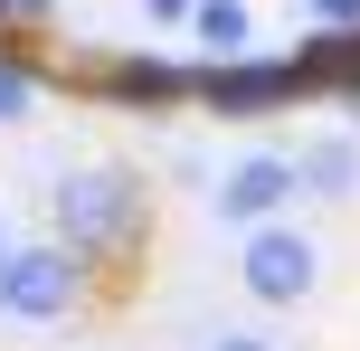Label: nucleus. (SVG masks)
Segmentation results:
<instances>
[{
  "instance_id": "obj_14",
  "label": "nucleus",
  "mask_w": 360,
  "mask_h": 351,
  "mask_svg": "<svg viewBox=\"0 0 360 351\" xmlns=\"http://www.w3.org/2000/svg\"><path fill=\"white\" fill-rule=\"evenodd\" d=\"M10 247H19V238H10V219H0V257H10Z\"/></svg>"
},
{
  "instance_id": "obj_5",
  "label": "nucleus",
  "mask_w": 360,
  "mask_h": 351,
  "mask_svg": "<svg viewBox=\"0 0 360 351\" xmlns=\"http://www.w3.org/2000/svg\"><path fill=\"white\" fill-rule=\"evenodd\" d=\"M294 200V152H237L228 171H218V228H256V219H285Z\"/></svg>"
},
{
  "instance_id": "obj_13",
  "label": "nucleus",
  "mask_w": 360,
  "mask_h": 351,
  "mask_svg": "<svg viewBox=\"0 0 360 351\" xmlns=\"http://www.w3.org/2000/svg\"><path fill=\"white\" fill-rule=\"evenodd\" d=\"M209 351H275V342H266V333H218Z\"/></svg>"
},
{
  "instance_id": "obj_10",
  "label": "nucleus",
  "mask_w": 360,
  "mask_h": 351,
  "mask_svg": "<svg viewBox=\"0 0 360 351\" xmlns=\"http://www.w3.org/2000/svg\"><path fill=\"white\" fill-rule=\"evenodd\" d=\"M313 29H360V0H304Z\"/></svg>"
},
{
  "instance_id": "obj_12",
  "label": "nucleus",
  "mask_w": 360,
  "mask_h": 351,
  "mask_svg": "<svg viewBox=\"0 0 360 351\" xmlns=\"http://www.w3.org/2000/svg\"><path fill=\"white\" fill-rule=\"evenodd\" d=\"M152 10V29H190V0H143Z\"/></svg>"
},
{
  "instance_id": "obj_2",
  "label": "nucleus",
  "mask_w": 360,
  "mask_h": 351,
  "mask_svg": "<svg viewBox=\"0 0 360 351\" xmlns=\"http://www.w3.org/2000/svg\"><path fill=\"white\" fill-rule=\"evenodd\" d=\"M294 95H304V76H294V57H209V67H190V105H209L218 124H266V114H285Z\"/></svg>"
},
{
  "instance_id": "obj_1",
  "label": "nucleus",
  "mask_w": 360,
  "mask_h": 351,
  "mask_svg": "<svg viewBox=\"0 0 360 351\" xmlns=\"http://www.w3.org/2000/svg\"><path fill=\"white\" fill-rule=\"evenodd\" d=\"M48 209H57V247H76V266H114V257H133V247H143V219H152L143 181H133L124 162H86V171H67Z\"/></svg>"
},
{
  "instance_id": "obj_8",
  "label": "nucleus",
  "mask_w": 360,
  "mask_h": 351,
  "mask_svg": "<svg viewBox=\"0 0 360 351\" xmlns=\"http://www.w3.org/2000/svg\"><path fill=\"white\" fill-rule=\"evenodd\" d=\"M190 38L209 57H247L256 48V19H247V0H190Z\"/></svg>"
},
{
  "instance_id": "obj_3",
  "label": "nucleus",
  "mask_w": 360,
  "mask_h": 351,
  "mask_svg": "<svg viewBox=\"0 0 360 351\" xmlns=\"http://www.w3.org/2000/svg\"><path fill=\"white\" fill-rule=\"evenodd\" d=\"M76 304H86L76 247L38 238V247H10V257H0V314H10V323H67Z\"/></svg>"
},
{
  "instance_id": "obj_11",
  "label": "nucleus",
  "mask_w": 360,
  "mask_h": 351,
  "mask_svg": "<svg viewBox=\"0 0 360 351\" xmlns=\"http://www.w3.org/2000/svg\"><path fill=\"white\" fill-rule=\"evenodd\" d=\"M29 19H48V0H0V38H10V29H29Z\"/></svg>"
},
{
  "instance_id": "obj_6",
  "label": "nucleus",
  "mask_w": 360,
  "mask_h": 351,
  "mask_svg": "<svg viewBox=\"0 0 360 351\" xmlns=\"http://www.w3.org/2000/svg\"><path fill=\"white\" fill-rule=\"evenodd\" d=\"M105 95L133 105V114H171V105H190V67H180V57H114Z\"/></svg>"
},
{
  "instance_id": "obj_9",
  "label": "nucleus",
  "mask_w": 360,
  "mask_h": 351,
  "mask_svg": "<svg viewBox=\"0 0 360 351\" xmlns=\"http://www.w3.org/2000/svg\"><path fill=\"white\" fill-rule=\"evenodd\" d=\"M38 114V67L19 48H0V124H29Z\"/></svg>"
},
{
  "instance_id": "obj_7",
  "label": "nucleus",
  "mask_w": 360,
  "mask_h": 351,
  "mask_svg": "<svg viewBox=\"0 0 360 351\" xmlns=\"http://www.w3.org/2000/svg\"><path fill=\"white\" fill-rule=\"evenodd\" d=\"M294 200H360V143H351V133L304 143V162H294Z\"/></svg>"
},
{
  "instance_id": "obj_4",
  "label": "nucleus",
  "mask_w": 360,
  "mask_h": 351,
  "mask_svg": "<svg viewBox=\"0 0 360 351\" xmlns=\"http://www.w3.org/2000/svg\"><path fill=\"white\" fill-rule=\"evenodd\" d=\"M237 285H247L256 304H275V314H285V304H304L313 295V276H323V247L304 238V228H285V219H256V228H237Z\"/></svg>"
}]
</instances>
